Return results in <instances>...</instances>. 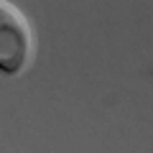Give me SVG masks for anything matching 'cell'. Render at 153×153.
<instances>
[{
	"mask_svg": "<svg viewBox=\"0 0 153 153\" xmlns=\"http://www.w3.org/2000/svg\"><path fill=\"white\" fill-rule=\"evenodd\" d=\"M33 46L28 18L13 3L0 0V71L18 74L26 66Z\"/></svg>",
	"mask_w": 153,
	"mask_h": 153,
	"instance_id": "6da1fadb",
	"label": "cell"
}]
</instances>
